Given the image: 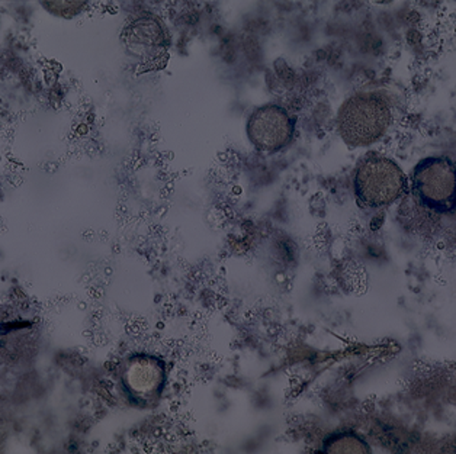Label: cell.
Returning a JSON list of instances; mask_svg holds the SVG:
<instances>
[{"label":"cell","mask_w":456,"mask_h":454,"mask_svg":"<svg viewBox=\"0 0 456 454\" xmlns=\"http://www.w3.org/2000/svg\"><path fill=\"white\" fill-rule=\"evenodd\" d=\"M391 121V108L381 94H354L338 112V133L350 147H365L384 137Z\"/></svg>","instance_id":"6da1fadb"},{"label":"cell","mask_w":456,"mask_h":454,"mask_svg":"<svg viewBox=\"0 0 456 454\" xmlns=\"http://www.w3.org/2000/svg\"><path fill=\"white\" fill-rule=\"evenodd\" d=\"M119 379L131 402L142 408L156 407L166 386L165 361L151 354H133L122 363Z\"/></svg>","instance_id":"277c9868"},{"label":"cell","mask_w":456,"mask_h":454,"mask_svg":"<svg viewBox=\"0 0 456 454\" xmlns=\"http://www.w3.org/2000/svg\"><path fill=\"white\" fill-rule=\"evenodd\" d=\"M354 189L363 207L386 208L405 193L407 179L395 161L370 153L356 170Z\"/></svg>","instance_id":"7a4b0ae2"},{"label":"cell","mask_w":456,"mask_h":454,"mask_svg":"<svg viewBox=\"0 0 456 454\" xmlns=\"http://www.w3.org/2000/svg\"><path fill=\"white\" fill-rule=\"evenodd\" d=\"M322 451L327 454H368L370 447L354 433H336L324 440Z\"/></svg>","instance_id":"52a82bcc"},{"label":"cell","mask_w":456,"mask_h":454,"mask_svg":"<svg viewBox=\"0 0 456 454\" xmlns=\"http://www.w3.org/2000/svg\"><path fill=\"white\" fill-rule=\"evenodd\" d=\"M121 41L144 70H158L169 60V36L158 16L144 13L128 20L122 28Z\"/></svg>","instance_id":"3957f363"},{"label":"cell","mask_w":456,"mask_h":454,"mask_svg":"<svg viewBox=\"0 0 456 454\" xmlns=\"http://www.w3.org/2000/svg\"><path fill=\"white\" fill-rule=\"evenodd\" d=\"M413 189L421 204L449 214L455 209V165L449 157H429L416 166Z\"/></svg>","instance_id":"5b68a950"},{"label":"cell","mask_w":456,"mask_h":454,"mask_svg":"<svg viewBox=\"0 0 456 454\" xmlns=\"http://www.w3.org/2000/svg\"><path fill=\"white\" fill-rule=\"evenodd\" d=\"M248 135L250 142L260 151H280L294 137V121L281 106L273 103L260 106L248 118Z\"/></svg>","instance_id":"8992f818"}]
</instances>
